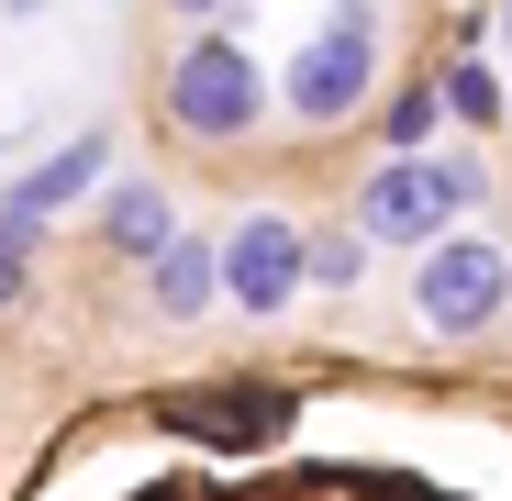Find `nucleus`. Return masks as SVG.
<instances>
[{
  "instance_id": "obj_6",
  "label": "nucleus",
  "mask_w": 512,
  "mask_h": 501,
  "mask_svg": "<svg viewBox=\"0 0 512 501\" xmlns=\"http://www.w3.org/2000/svg\"><path fill=\"white\" fill-rule=\"evenodd\" d=\"M101 167H112V134L90 123V134H67L45 167H23V179L12 190H0V223H12V234H34V223H56L78 190H101Z\"/></svg>"
},
{
  "instance_id": "obj_2",
  "label": "nucleus",
  "mask_w": 512,
  "mask_h": 501,
  "mask_svg": "<svg viewBox=\"0 0 512 501\" xmlns=\"http://www.w3.org/2000/svg\"><path fill=\"white\" fill-rule=\"evenodd\" d=\"M156 112L179 123L190 145H245L256 123H268V78H256V56H245L234 34H190L179 56H167Z\"/></svg>"
},
{
  "instance_id": "obj_3",
  "label": "nucleus",
  "mask_w": 512,
  "mask_h": 501,
  "mask_svg": "<svg viewBox=\"0 0 512 501\" xmlns=\"http://www.w3.org/2000/svg\"><path fill=\"white\" fill-rule=\"evenodd\" d=\"M368 90H379V12H368V0H346V12H334V23L290 56L279 101H290L301 134H334V123H357V112H368Z\"/></svg>"
},
{
  "instance_id": "obj_13",
  "label": "nucleus",
  "mask_w": 512,
  "mask_h": 501,
  "mask_svg": "<svg viewBox=\"0 0 512 501\" xmlns=\"http://www.w3.org/2000/svg\"><path fill=\"white\" fill-rule=\"evenodd\" d=\"M12 301H23V234L0 223V312H12Z\"/></svg>"
},
{
  "instance_id": "obj_16",
  "label": "nucleus",
  "mask_w": 512,
  "mask_h": 501,
  "mask_svg": "<svg viewBox=\"0 0 512 501\" xmlns=\"http://www.w3.org/2000/svg\"><path fill=\"white\" fill-rule=\"evenodd\" d=\"M390 501H435V490H412V479H390Z\"/></svg>"
},
{
  "instance_id": "obj_7",
  "label": "nucleus",
  "mask_w": 512,
  "mask_h": 501,
  "mask_svg": "<svg viewBox=\"0 0 512 501\" xmlns=\"http://www.w3.org/2000/svg\"><path fill=\"white\" fill-rule=\"evenodd\" d=\"M145 301H156L167 323H201V312L223 301V234H179V245H156V257H145Z\"/></svg>"
},
{
  "instance_id": "obj_9",
  "label": "nucleus",
  "mask_w": 512,
  "mask_h": 501,
  "mask_svg": "<svg viewBox=\"0 0 512 501\" xmlns=\"http://www.w3.org/2000/svg\"><path fill=\"white\" fill-rule=\"evenodd\" d=\"M167 424L190 435H223V446H268L290 424V390H223V401H167Z\"/></svg>"
},
{
  "instance_id": "obj_4",
  "label": "nucleus",
  "mask_w": 512,
  "mask_h": 501,
  "mask_svg": "<svg viewBox=\"0 0 512 501\" xmlns=\"http://www.w3.org/2000/svg\"><path fill=\"white\" fill-rule=\"evenodd\" d=\"M412 312H423V334H446V346L490 334V323L512 312V245H490V234H435V245L412 257Z\"/></svg>"
},
{
  "instance_id": "obj_10",
  "label": "nucleus",
  "mask_w": 512,
  "mask_h": 501,
  "mask_svg": "<svg viewBox=\"0 0 512 501\" xmlns=\"http://www.w3.org/2000/svg\"><path fill=\"white\" fill-rule=\"evenodd\" d=\"M435 123H446V78H401L379 101V145L390 156H435Z\"/></svg>"
},
{
  "instance_id": "obj_1",
  "label": "nucleus",
  "mask_w": 512,
  "mask_h": 501,
  "mask_svg": "<svg viewBox=\"0 0 512 501\" xmlns=\"http://www.w3.org/2000/svg\"><path fill=\"white\" fill-rule=\"evenodd\" d=\"M468 201H490V167L435 145V156H379L368 179H357V201H346V223H357L368 245H412V257H423Z\"/></svg>"
},
{
  "instance_id": "obj_12",
  "label": "nucleus",
  "mask_w": 512,
  "mask_h": 501,
  "mask_svg": "<svg viewBox=\"0 0 512 501\" xmlns=\"http://www.w3.org/2000/svg\"><path fill=\"white\" fill-rule=\"evenodd\" d=\"M357 268H368V234L357 223H323L312 234V290H357Z\"/></svg>"
},
{
  "instance_id": "obj_5",
  "label": "nucleus",
  "mask_w": 512,
  "mask_h": 501,
  "mask_svg": "<svg viewBox=\"0 0 512 501\" xmlns=\"http://www.w3.org/2000/svg\"><path fill=\"white\" fill-rule=\"evenodd\" d=\"M301 290H312V234H301L290 212H245V223L223 234V301L256 312V323H279Z\"/></svg>"
},
{
  "instance_id": "obj_11",
  "label": "nucleus",
  "mask_w": 512,
  "mask_h": 501,
  "mask_svg": "<svg viewBox=\"0 0 512 501\" xmlns=\"http://www.w3.org/2000/svg\"><path fill=\"white\" fill-rule=\"evenodd\" d=\"M435 78H446V112H457L468 134L501 123V67H490V56H457V67H435Z\"/></svg>"
},
{
  "instance_id": "obj_15",
  "label": "nucleus",
  "mask_w": 512,
  "mask_h": 501,
  "mask_svg": "<svg viewBox=\"0 0 512 501\" xmlns=\"http://www.w3.org/2000/svg\"><path fill=\"white\" fill-rule=\"evenodd\" d=\"M490 34H501V56H512V0H501V12H490Z\"/></svg>"
},
{
  "instance_id": "obj_14",
  "label": "nucleus",
  "mask_w": 512,
  "mask_h": 501,
  "mask_svg": "<svg viewBox=\"0 0 512 501\" xmlns=\"http://www.w3.org/2000/svg\"><path fill=\"white\" fill-rule=\"evenodd\" d=\"M167 12H190V23H212V12H234V0H167Z\"/></svg>"
},
{
  "instance_id": "obj_8",
  "label": "nucleus",
  "mask_w": 512,
  "mask_h": 501,
  "mask_svg": "<svg viewBox=\"0 0 512 501\" xmlns=\"http://www.w3.org/2000/svg\"><path fill=\"white\" fill-rule=\"evenodd\" d=\"M190 223H179V190H156V179H112V201H101V245L112 257H156V245H179Z\"/></svg>"
}]
</instances>
